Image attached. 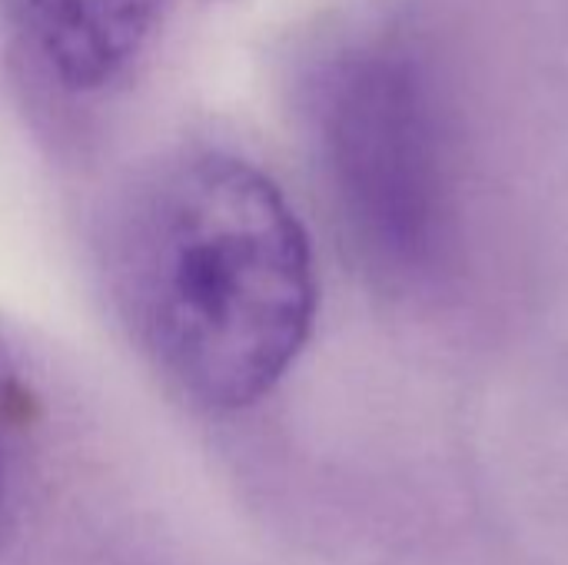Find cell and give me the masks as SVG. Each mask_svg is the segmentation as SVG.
I'll return each instance as SVG.
<instances>
[{
	"label": "cell",
	"mask_w": 568,
	"mask_h": 565,
	"mask_svg": "<svg viewBox=\"0 0 568 565\" xmlns=\"http://www.w3.org/2000/svg\"><path fill=\"white\" fill-rule=\"evenodd\" d=\"M13 433H17V370L0 343V506L10 480V460H13Z\"/></svg>",
	"instance_id": "4"
},
{
	"label": "cell",
	"mask_w": 568,
	"mask_h": 565,
	"mask_svg": "<svg viewBox=\"0 0 568 565\" xmlns=\"http://www.w3.org/2000/svg\"><path fill=\"white\" fill-rule=\"evenodd\" d=\"M306 120L359 260L396 286L436 280L459 213L446 107L426 57L396 37L336 47L306 80Z\"/></svg>",
	"instance_id": "2"
},
{
	"label": "cell",
	"mask_w": 568,
	"mask_h": 565,
	"mask_svg": "<svg viewBox=\"0 0 568 565\" xmlns=\"http://www.w3.org/2000/svg\"><path fill=\"white\" fill-rule=\"evenodd\" d=\"M110 273L150 360L216 413L270 396L313 333L310 236L283 190L226 150L170 157L133 186Z\"/></svg>",
	"instance_id": "1"
},
{
	"label": "cell",
	"mask_w": 568,
	"mask_h": 565,
	"mask_svg": "<svg viewBox=\"0 0 568 565\" xmlns=\"http://www.w3.org/2000/svg\"><path fill=\"white\" fill-rule=\"evenodd\" d=\"M170 0H13L37 67L67 93L120 83L150 47Z\"/></svg>",
	"instance_id": "3"
}]
</instances>
